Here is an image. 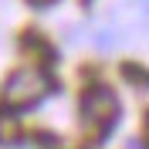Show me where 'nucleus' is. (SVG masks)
<instances>
[{
	"label": "nucleus",
	"instance_id": "f257e3e1",
	"mask_svg": "<svg viewBox=\"0 0 149 149\" xmlns=\"http://www.w3.org/2000/svg\"><path fill=\"white\" fill-rule=\"evenodd\" d=\"M51 88H54V81H51V74L41 65H20L17 71H10V78L3 81L0 98H3L7 109H31V105H37L44 95H51Z\"/></svg>",
	"mask_w": 149,
	"mask_h": 149
},
{
	"label": "nucleus",
	"instance_id": "f03ea898",
	"mask_svg": "<svg viewBox=\"0 0 149 149\" xmlns=\"http://www.w3.org/2000/svg\"><path fill=\"white\" fill-rule=\"evenodd\" d=\"M81 119H85V125L95 129V132L112 129L115 119H119V98H115V92L105 88V85H92V88L81 95Z\"/></svg>",
	"mask_w": 149,
	"mask_h": 149
},
{
	"label": "nucleus",
	"instance_id": "7ed1b4c3",
	"mask_svg": "<svg viewBox=\"0 0 149 149\" xmlns=\"http://www.w3.org/2000/svg\"><path fill=\"white\" fill-rule=\"evenodd\" d=\"M31 3H37V7H44V3H51V0H31Z\"/></svg>",
	"mask_w": 149,
	"mask_h": 149
},
{
	"label": "nucleus",
	"instance_id": "20e7f679",
	"mask_svg": "<svg viewBox=\"0 0 149 149\" xmlns=\"http://www.w3.org/2000/svg\"><path fill=\"white\" fill-rule=\"evenodd\" d=\"M139 3H142V7H146V10H149V0H139Z\"/></svg>",
	"mask_w": 149,
	"mask_h": 149
}]
</instances>
